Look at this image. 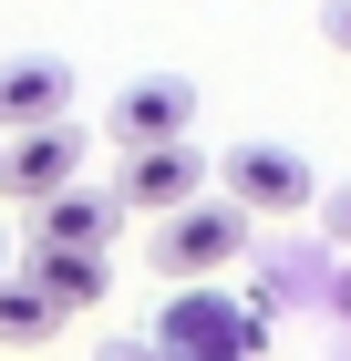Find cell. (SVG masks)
<instances>
[{
    "label": "cell",
    "instance_id": "6da1fadb",
    "mask_svg": "<svg viewBox=\"0 0 351 361\" xmlns=\"http://www.w3.org/2000/svg\"><path fill=\"white\" fill-rule=\"evenodd\" d=\"M248 238H258V227H248L238 207H217V196H186L176 217H155L145 258H155V279H165V289H217V279L248 258Z\"/></svg>",
    "mask_w": 351,
    "mask_h": 361
},
{
    "label": "cell",
    "instance_id": "7a4b0ae2",
    "mask_svg": "<svg viewBox=\"0 0 351 361\" xmlns=\"http://www.w3.org/2000/svg\"><path fill=\"white\" fill-rule=\"evenodd\" d=\"M217 207H238L248 227H290L321 207V176H310V155L299 145H227V166H217Z\"/></svg>",
    "mask_w": 351,
    "mask_h": 361
},
{
    "label": "cell",
    "instance_id": "3957f363",
    "mask_svg": "<svg viewBox=\"0 0 351 361\" xmlns=\"http://www.w3.org/2000/svg\"><path fill=\"white\" fill-rule=\"evenodd\" d=\"M145 341H155V361H248L258 351V310H238L227 289H165Z\"/></svg>",
    "mask_w": 351,
    "mask_h": 361
},
{
    "label": "cell",
    "instance_id": "277c9868",
    "mask_svg": "<svg viewBox=\"0 0 351 361\" xmlns=\"http://www.w3.org/2000/svg\"><path fill=\"white\" fill-rule=\"evenodd\" d=\"M114 207L124 217H176L186 196H207V166H196V135H176V145H124L114 155Z\"/></svg>",
    "mask_w": 351,
    "mask_h": 361
},
{
    "label": "cell",
    "instance_id": "5b68a950",
    "mask_svg": "<svg viewBox=\"0 0 351 361\" xmlns=\"http://www.w3.org/2000/svg\"><path fill=\"white\" fill-rule=\"evenodd\" d=\"M83 186V135L73 124H31V135H0V207H42V196Z\"/></svg>",
    "mask_w": 351,
    "mask_h": 361
},
{
    "label": "cell",
    "instance_id": "8992f818",
    "mask_svg": "<svg viewBox=\"0 0 351 361\" xmlns=\"http://www.w3.org/2000/svg\"><path fill=\"white\" fill-rule=\"evenodd\" d=\"M104 135L114 145H176V135H196V83L186 73H135V83L114 93Z\"/></svg>",
    "mask_w": 351,
    "mask_h": 361
},
{
    "label": "cell",
    "instance_id": "52a82bcc",
    "mask_svg": "<svg viewBox=\"0 0 351 361\" xmlns=\"http://www.w3.org/2000/svg\"><path fill=\"white\" fill-rule=\"evenodd\" d=\"M31 124H73V62H52V52L0 62V135H31Z\"/></svg>",
    "mask_w": 351,
    "mask_h": 361
},
{
    "label": "cell",
    "instance_id": "ba28073f",
    "mask_svg": "<svg viewBox=\"0 0 351 361\" xmlns=\"http://www.w3.org/2000/svg\"><path fill=\"white\" fill-rule=\"evenodd\" d=\"M21 279H31V289L62 310V320H73V310H104V300H114V258H104V248H31V258H21Z\"/></svg>",
    "mask_w": 351,
    "mask_h": 361
},
{
    "label": "cell",
    "instance_id": "9c48e42d",
    "mask_svg": "<svg viewBox=\"0 0 351 361\" xmlns=\"http://www.w3.org/2000/svg\"><path fill=\"white\" fill-rule=\"evenodd\" d=\"M114 207L104 186H62V196H42L31 207V248H114Z\"/></svg>",
    "mask_w": 351,
    "mask_h": 361
},
{
    "label": "cell",
    "instance_id": "30bf717a",
    "mask_svg": "<svg viewBox=\"0 0 351 361\" xmlns=\"http://www.w3.org/2000/svg\"><path fill=\"white\" fill-rule=\"evenodd\" d=\"M62 331V310L31 289L21 269H0V351H31V341H52Z\"/></svg>",
    "mask_w": 351,
    "mask_h": 361
},
{
    "label": "cell",
    "instance_id": "8fae6325",
    "mask_svg": "<svg viewBox=\"0 0 351 361\" xmlns=\"http://www.w3.org/2000/svg\"><path fill=\"white\" fill-rule=\"evenodd\" d=\"M321 227H331V248H351V186H331V196H321Z\"/></svg>",
    "mask_w": 351,
    "mask_h": 361
},
{
    "label": "cell",
    "instance_id": "7c38bea8",
    "mask_svg": "<svg viewBox=\"0 0 351 361\" xmlns=\"http://www.w3.org/2000/svg\"><path fill=\"white\" fill-rule=\"evenodd\" d=\"M321 42H331V52L351 62V0H321Z\"/></svg>",
    "mask_w": 351,
    "mask_h": 361
},
{
    "label": "cell",
    "instance_id": "4fadbf2b",
    "mask_svg": "<svg viewBox=\"0 0 351 361\" xmlns=\"http://www.w3.org/2000/svg\"><path fill=\"white\" fill-rule=\"evenodd\" d=\"M104 361H155V341H104Z\"/></svg>",
    "mask_w": 351,
    "mask_h": 361
},
{
    "label": "cell",
    "instance_id": "5bb4252c",
    "mask_svg": "<svg viewBox=\"0 0 351 361\" xmlns=\"http://www.w3.org/2000/svg\"><path fill=\"white\" fill-rule=\"evenodd\" d=\"M0 269H11V227H0Z\"/></svg>",
    "mask_w": 351,
    "mask_h": 361
},
{
    "label": "cell",
    "instance_id": "9a60e30c",
    "mask_svg": "<svg viewBox=\"0 0 351 361\" xmlns=\"http://www.w3.org/2000/svg\"><path fill=\"white\" fill-rule=\"evenodd\" d=\"M341 310H351V279H341Z\"/></svg>",
    "mask_w": 351,
    "mask_h": 361
}]
</instances>
